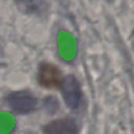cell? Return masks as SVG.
<instances>
[{
  "label": "cell",
  "instance_id": "cell-2",
  "mask_svg": "<svg viewBox=\"0 0 134 134\" xmlns=\"http://www.w3.org/2000/svg\"><path fill=\"white\" fill-rule=\"evenodd\" d=\"M62 96L64 98L65 104L70 109H77L82 103L83 93L81 89V85L77 81V79L72 75H66L63 77L62 84L60 86Z\"/></svg>",
  "mask_w": 134,
  "mask_h": 134
},
{
  "label": "cell",
  "instance_id": "cell-5",
  "mask_svg": "<svg viewBox=\"0 0 134 134\" xmlns=\"http://www.w3.org/2000/svg\"><path fill=\"white\" fill-rule=\"evenodd\" d=\"M20 12L27 15H40L46 10V0H15Z\"/></svg>",
  "mask_w": 134,
  "mask_h": 134
},
{
  "label": "cell",
  "instance_id": "cell-4",
  "mask_svg": "<svg viewBox=\"0 0 134 134\" xmlns=\"http://www.w3.org/2000/svg\"><path fill=\"white\" fill-rule=\"evenodd\" d=\"M45 134H77L79 127L73 118L64 117L48 122L43 128Z\"/></svg>",
  "mask_w": 134,
  "mask_h": 134
},
{
  "label": "cell",
  "instance_id": "cell-3",
  "mask_svg": "<svg viewBox=\"0 0 134 134\" xmlns=\"http://www.w3.org/2000/svg\"><path fill=\"white\" fill-rule=\"evenodd\" d=\"M37 79L42 87L46 89H55L60 88L63 81V75L59 67L52 63L43 62L39 66Z\"/></svg>",
  "mask_w": 134,
  "mask_h": 134
},
{
  "label": "cell",
  "instance_id": "cell-1",
  "mask_svg": "<svg viewBox=\"0 0 134 134\" xmlns=\"http://www.w3.org/2000/svg\"><path fill=\"white\" fill-rule=\"evenodd\" d=\"M8 107L18 114H27L36 110L37 97L28 90H19L9 93L5 98Z\"/></svg>",
  "mask_w": 134,
  "mask_h": 134
}]
</instances>
